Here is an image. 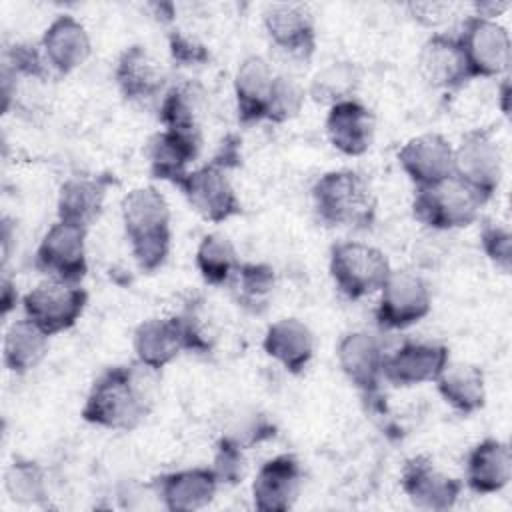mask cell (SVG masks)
<instances>
[{
    "instance_id": "1",
    "label": "cell",
    "mask_w": 512,
    "mask_h": 512,
    "mask_svg": "<svg viewBox=\"0 0 512 512\" xmlns=\"http://www.w3.org/2000/svg\"><path fill=\"white\" fill-rule=\"evenodd\" d=\"M156 372L138 360L130 366L106 368L94 380L80 416L100 428L134 430L154 406Z\"/></svg>"
},
{
    "instance_id": "2",
    "label": "cell",
    "mask_w": 512,
    "mask_h": 512,
    "mask_svg": "<svg viewBox=\"0 0 512 512\" xmlns=\"http://www.w3.org/2000/svg\"><path fill=\"white\" fill-rule=\"evenodd\" d=\"M120 212L138 268L148 274L162 268L172 244L166 198L154 186L134 188L122 198Z\"/></svg>"
},
{
    "instance_id": "3",
    "label": "cell",
    "mask_w": 512,
    "mask_h": 512,
    "mask_svg": "<svg viewBox=\"0 0 512 512\" xmlns=\"http://www.w3.org/2000/svg\"><path fill=\"white\" fill-rule=\"evenodd\" d=\"M314 210L326 226L368 228L376 216V196L366 178L354 170L322 174L314 188Z\"/></svg>"
},
{
    "instance_id": "4",
    "label": "cell",
    "mask_w": 512,
    "mask_h": 512,
    "mask_svg": "<svg viewBox=\"0 0 512 512\" xmlns=\"http://www.w3.org/2000/svg\"><path fill=\"white\" fill-rule=\"evenodd\" d=\"M484 202L454 174L434 186L416 188L412 200L414 218L432 230H456L470 226Z\"/></svg>"
},
{
    "instance_id": "5",
    "label": "cell",
    "mask_w": 512,
    "mask_h": 512,
    "mask_svg": "<svg viewBox=\"0 0 512 512\" xmlns=\"http://www.w3.org/2000/svg\"><path fill=\"white\" fill-rule=\"evenodd\" d=\"M392 272L382 250L362 242H340L330 250V276L350 300L380 292Z\"/></svg>"
},
{
    "instance_id": "6",
    "label": "cell",
    "mask_w": 512,
    "mask_h": 512,
    "mask_svg": "<svg viewBox=\"0 0 512 512\" xmlns=\"http://www.w3.org/2000/svg\"><path fill=\"white\" fill-rule=\"evenodd\" d=\"M88 304V292L80 284L64 280H46L34 286L22 298V308L42 332L54 336L72 328Z\"/></svg>"
},
{
    "instance_id": "7",
    "label": "cell",
    "mask_w": 512,
    "mask_h": 512,
    "mask_svg": "<svg viewBox=\"0 0 512 512\" xmlns=\"http://www.w3.org/2000/svg\"><path fill=\"white\" fill-rule=\"evenodd\" d=\"M454 176L482 202H488L502 180L500 148L486 130H470L454 148Z\"/></svg>"
},
{
    "instance_id": "8",
    "label": "cell",
    "mask_w": 512,
    "mask_h": 512,
    "mask_svg": "<svg viewBox=\"0 0 512 512\" xmlns=\"http://www.w3.org/2000/svg\"><path fill=\"white\" fill-rule=\"evenodd\" d=\"M432 296L422 276L408 270H392L380 290L376 320L386 330L408 328L428 316Z\"/></svg>"
},
{
    "instance_id": "9",
    "label": "cell",
    "mask_w": 512,
    "mask_h": 512,
    "mask_svg": "<svg viewBox=\"0 0 512 512\" xmlns=\"http://www.w3.org/2000/svg\"><path fill=\"white\" fill-rule=\"evenodd\" d=\"M456 38L462 46L472 78H494L508 70L510 36L496 20L470 16Z\"/></svg>"
},
{
    "instance_id": "10",
    "label": "cell",
    "mask_w": 512,
    "mask_h": 512,
    "mask_svg": "<svg viewBox=\"0 0 512 512\" xmlns=\"http://www.w3.org/2000/svg\"><path fill=\"white\" fill-rule=\"evenodd\" d=\"M176 186L182 190L188 204L208 222L220 224L242 212L226 170L214 162L188 170Z\"/></svg>"
},
{
    "instance_id": "11",
    "label": "cell",
    "mask_w": 512,
    "mask_h": 512,
    "mask_svg": "<svg viewBox=\"0 0 512 512\" xmlns=\"http://www.w3.org/2000/svg\"><path fill=\"white\" fill-rule=\"evenodd\" d=\"M36 266L54 280L80 284L88 272L86 228L58 220L36 250Z\"/></svg>"
},
{
    "instance_id": "12",
    "label": "cell",
    "mask_w": 512,
    "mask_h": 512,
    "mask_svg": "<svg viewBox=\"0 0 512 512\" xmlns=\"http://www.w3.org/2000/svg\"><path fill=\"white\" fill-rule=\"evenodd\" d=\"M400 484L410 502L426 510H448L456 504L462 492V482L440 472L426 454L406 460Z\"/></svg>"
},
{
    "instance_id": "13",
    "label": "cell",
    "mask_w": 512,
    "mask_h": 512,
    "mask_svg": "<svg viewBox=\"0 0 512 512\" xmlns=\"http://www.w3.org/2000/svg\"><path fill=\"white\" fill-rule=\"evenodd\" d=\"M398 162L416 188L434 186L454 174V148L436 132L410 138L398 152Z\"/></svg>"
},
{
    "instance_id": "14",
    "label": "cell",
    "mask_w": 512,
    "mask_h": 512,
    "mask_svg": "<svg viewBox=\"0 0 512 512\" xmlns=\"http://www.w3.org/2000/svg\"><path fill=\"white\" fill-rule=\"evenodd\" d=\"M450 354L442 344L404 342L392 354L384 356L382 378L394 386H418L434 382L448 364Z\"/></svg>"
},
{
    "instance_id": "15",
    "label": "cell",
    "mask_w": 512,
    "mask_h": 512,
    "mask_svg": "<svg viewBox=\"0 0 512 512\" xmlns=\"http://www.w3.org/2000/svg\"><path fill=\"white\" fill-rule=\"evenodd\" d=\"M302 486V466L294 454L266 460L252 484L254 508L260 512H286L294 506Z\"/></svg>"
},
{
    "instance_id": "16",
    "label": "cell",
    "mask_w": 512,
    "mask_h": 512,
    "mask_svg": "<svg viewBox=\"0 0 512 512\" xmlns=\"http://www.w3.org/2000/svg\"><path fill=\"white\" fill-rule=\"evenodd\" d=\"M418 70L422 78L440 90H460L472 80L466 56L456 36L432 34L420 48Z\"/></svg>"
},
{
    "instance_id": "17",
    "label": "cell",
    "mask_w": 512,
    "mask_h": 512,
    "mask_svg": "<svg viewBox=\"0 0 512 512\" xmlns=\"http://www.w3.org/2000/svg\"><path fill=\"white\" fill-rule=\"evenodd\" d=\"M264 28L270 40L290 56L310 58L316 48L314 18L304 4L278 2L266 6Z\"/></svg>"
},
{
    "instance_id": "18",
    "label": "cell",
    "mask_w": 512,
    "mask_h": 512,
    "mask_svg": "<svg viewBox=\"0 0 512 512\" xmlns=\"http://www.w3.org/2000/svg\"><path fill=\"white\" fill-rule=\"evenodd\" d=\"M132 346L136 360L152 370L168 366L182 350H188L186 328L182 316L148 318L134 330Z\"/></svg>"
},
{
    "instance_id": "19",
    "label": "cell",
    "mask_w": 512,
    "mask_h": 512,
    "mask_svg": "<svg viewBox=\"0 0 512 512\" xmlns=\"http://www.w3.org/2000/svg\"><path fill=\"white\" fill-rule=\"evenodd\" d=\"M338 364L344 376L366 396L380 388L384 350L376 336L368 332H350L338 344Z\"/></svg>"
},
{
    "instance_id": "20",
    "label": "cell",
    "mask_w": 512,
    "mask_h": 512,
    "mask_svg": "<svg viewBox=\"0 0 512 512\" xmlns=\"http://www.w3.org/2000/svg\"><path fill=\"white\" fill-rule=\"evenodd\" d=\"M326 134L338 152L346 156H362L374 140V116L354 98L340 100L330 106Z\"/></svg>"
},
{
    "instance_id": "21",
    "label": "cell",
    "mask_w": 512,
    "mask_h": 512,
    "mask_svg": "<svg viewBox=\"0 0 512 512\" xmlns=\"http://www.w3.org/2000/svg\"><path fill=\"white\" fill-rule=\"evenodd\" d=\"M212 468H186L156 478V492L172 512H194L206 508L218 490Z\"/></svg>"
},
{
    "instance_id": "22",
    "label": "cell",
    "mask_w": 512,
    "mask_h": 512,
    "mask_svg": "<svg viewBox=\"0 0 512 512\" xmlns=\"http://www.w3.org/2000/svg\"><path fill=\"white\" fill-rule=\"evenodd\" d=\"M276 74L262 56H248L240 62L234 76V96L242 124L266 120L268 102Z\"/></svg>"
},
{
    "instance_id": "23",
    "label": "cell",
    "mask_w": 512,
    "mask_h": 512,
    "mask_svg": "<svg viewBox=\"0 0 512 512\" xmlns=\"http://www.w3.org/2000/svg\"><path fill=\"white\" fill-rule=\"evenodd\" d=\"M40 46L46 62L60 74H70L82 66L92 50L86 28L70 14H62L50 22Z\"/></svg>"
},
{
    "instance_id": "24",
    "label": "cell",
    "mask_w": 512,
    "mask_h": 512,
    "mask_svg": "<svg viewBox=\"0 0 512 512\" xmlns=\"http://www.w3.org/2000/svg\"><path fill=\"white\" fill-rule=\"evenodd\" d=\"M114 182L110 176H72L60 186L58 194V220L88 228L94 224L104 208L108 186Z\"/></svg>"
},
{
    "instance_id": "25",
    "label": "cell",
    "mask_w": 512,
    "mask_h": 512,
    "mask_svg": "<svg viewBox=\"0 0 512 512\" xmlns=\"http://www.w3.org/2000/svg\"><path fill=\"white\" fill-rule=\"evenodd\" d=\"M114 80L126 100H148L160 94L166 74L146 46H128L114 68Z\"/></svg>"
},
{
    "instance_id": "26",
    "label": "cell",
    "mask_w": 512,
    "mask_h": 512,
    "mask_svg": "<svg viewBox=\"0 0 512 512\" xmlns=\"http://www.w3.org/2000/svg\"><path fill=\"white\" fill-rule=\"evenodd\" d=\"M512 476L510 446L496 438L478 442L466 460V484L476 494L500 492Z\"/></svg>"
},
{
    "instance_id": "27",
    "label": "cell",
    "mask_w": 512,
    "mask_h": 512,
    "mask_svg": "<svg viewBox=\"0 0 512 512\" xmlns=\"http://www.w3.org/2000/svg\"><path fill=\"white\" fill-rule=\"evenodd\" d=\"M262 348L284 370L300 374L314 356V334L302 320L282 318L268 326Z\"/></svg>"
},
{
    "instance_id": "28",
    "label": "cell",
    "mask_w": 512,
    "mask_h": 512,
    "mask_svg": "<svg viewBox=\"0 0 512 512\" xmlns=\"http://www.w3.org/2000/svg\"><path fill=\"white\" fill-rule=\"evenodd\" d=\"M200 142V136H190L166 128L156 132L148 142L150 174L158 180L176 184L188 172V164L196 160Z\"/></svg>"
},
{
    "instance_id": "29",
    "label": "cell",
    "mask_w": 512,
    "mask_h": 512,
    "mask_svg": "<svg viewBox=\"0 0 512 512\" xmlns=\"http://www.w3.org/2000/svg\"><path fill=\"white\" fill-rule=\"evenodd\" d=\"M434 382L444 402H448L464 416L474 414L486 402L484 374L474 364L448 360V364L442 368Z\"/></svg>"
},
{
    "instance_id": "30",
    "label": "cell",
    "mask_w": 512,
    "mask_h": 512,
    "mask_svg": "<svg viewBox=\"0 0 512 512\" xmlns=\"http://www.w3.org/2000/svg\"><path fill=\"white\" fill-rule=\"evenodd\" d=\"M48 334L42 332L32 320L22 318L10 324L4 334L2 358L12 374H26L36 368L48 352Z\"/></svg>"
},
{
    "instance_id": "31",
    "label": "cell",
    "mask_w": 512,
    "mask_h": 512,
    "mask_svg": "<svg viewBox=\"0 0 512 512\" xmlns=\"http://www.w3.org/2000/svg\"><path fill=\"white\" fill-rule=\"evenodd\" d=\"M196 266L206 284L222 286L230 284L240 268V260L234 244L228 236L212 232L206 234L196 250Z\"/></svg>"
},
{
    "instance_id": "32",
    "label": "cell",
    "mask_w": 512,
    "mask_h": 512,
    "mask_svg": "<svg viewBox=\"0 0 512 512\" xmlns=\"http://www.w3.org/2000/svg\"><path fill=\"white\" fill-rule=\"evenodd\" d=\"M160 122L166 130L200 136V98L192 84L172 86L160 102Z\"/></svg>"
},
{
    "instance_id": "33",
    "label": "cell",
    "mask_w": 512,
    "mask_h": 512,
    "mask_svg": "<svg viewBox=\"0 0 512 512\" xmlns=\"http://www.w3.org/2000/svg\"><path fill=\"white\" fill-rule=\"evenodd\" d=\"M4 488L12 502L40 504L46 498L44 470L38 462L16 458L4 474Z\"/></svg>"
},
{
    "instance_id": "34",
    "label": "cell",
    "mask_w": 512,
    "mask_h": 512,
    "mask_svg": "<svg viewBox=\"0 0 512 512\" xmlns=\"http://www.w3.org/2000/svg\"><path fill=\"white\" fill-rule=\"evenodd\" d=\"M358 70L350 62H334L328 68L320 70L310 84V96L316 102H328L330 106L352 98V92L358 86Z\"/></svg>"
},
{
    "instance_id": "35",
    "label": "cell",
    "mask_w": 512,
    "mask_h": 512,
    "mask_svg": "<svg viewBox=\"0 0 512 512\" xmlns=\"http://www.w3.org/2000/svg\"><path fill=\"white\" fill-rule=\"evenodd\" d=\"M234 280L238 288V302L250 312H260V308L266 306V300L274 288L276 274L274 268L268 264L246 262L240 264Z\"/></svg>"
},
{
    "instance_id": "36",
    "label": "cell",
    "mask_w": 512,
    "mask_h": 512,
    "mask_svg": "<svg viewBox=\"0 0 512 512\" xmlns=\"http://www.w3.org/2000/svg\"><path fill=\"white\" fill-rule=\"evenodd\" d=\"M302 104H304V90L300 88V84L286 74H276L266 120L276 124L286 122L300 112Z\"/></svg>"
},
{
    "instance_id": "37",
    "label": "cell",
    "mask_w": 512,
    "mask_h": 512,
    "mask_svg": "<svg viewBox=\"0 0 512 512\" xmlns=\"http://www.w3.org/2000/svg\"><path fill=\"white\" fill-rule=\"evenodd\" d=\"M214 474L218 476V482L226 484H236L244 476V456H242V446L230 438L222 436L218 446H216V456H214Z\"/></svg>"
},
{
    "instance_id": "38",
    "label": "cell",
    "mask_w": 512,
    "mask_h": 512,
    "mask_svg": "<svg viewBox=\"0 0 512 512\" xmlns=\"http://www.w3.org/2000/svg\"><path fill=\"white\" fill-rule=\"evenodd\" d=\"M480 242H482L486 256L502 272H510V268H512V234H510V230L500 224L488 222L482 228Z\"/></svg>"
},
{
    "instance_id": "39",
    "label": "cell",
    "mask_w": 512,
    "mask_h": 512,
    "mask_svg": "<svg viewBox=\"0 0 512 512\" xmlns=\"http://www.w3.org/2000/svg\"><path fill=\"white\" fill-rule=\"evenodd\" d=\"M170 56L180 66H200L210 60L208 48L184 30H172L168 34Z\"/></svg>"
},
{
    "instance_id": "40",
    "label": "cell",
    "mask_w": 512,
    "mask_h": 512,
    "mask_svg": "<svg viewBox=\"0 0 512 512\" xmlns=\"http://www.w3.org/2000/svg\"><path fill=\"white\" fill-rule=\"evenodd\" d=\"M4 68H8L14 76H28V78H46V68L40 52L30 44H16L6 50V62Z\"/></svg>"
},
{
    "instance_id": "41",
    "label": "cell",
    "mask_w": 512,
    "mask_h": 512,
    "mask_svg": "<svg viewBox=\"0 0 512 512\" xmlns=\"http://www.w3.org/2000/svg\"><path fill=\"white\" fill-rule=\"evenodd\" d=\"M408 8L414 14V18L426 26H436L444 22L450 12V6L442 2H420V4H410Z\"/></svg>"
},
{
    "instance_id": "42",
    "label": "cell",
    "mask_w": 512,
    "mask_h": 512,
    "mask_svg": "<svg viewBox=\"0 0 512 512\" xmlns=\"http://www.w3.org/2000/svg\"><path fill=\"white\" fill-rule=\"evenodd\" d=\"M474 8H476V14H474V16H482V18L494 20V16L502 14V12L508 8V4H506V2H502V4H496V2H480V4H474Z\"/></svg>"
},
{
    "instance_id": "43",
    "label": "cell",
    "mask_w": 512,
    "mask_h": 512,
    "mask_svg": "<svg viewBox=\"0 0 512 512\" xmlns=\"http://www.w3.org/2000/svg\"><path fill=\"white\" fill-rule=\"evenodd\" d=\"M16 298H18L16 288L12 286V282H10L8 278H4V280H2V314H4V316L14 308Z\"/></svg>"
},
{
    "instance_id": "44",
    "label": "cell",
    "mask_w": 512,
    "mask_h": 512,
    "mask_svg": "<svg viewBox=\"0 0 512 512\" xmlns=\"http://www.w3.org/2000/svg\"><path fill=\"white\" fill-rule=\"evenodd\" d=\"M506 100H508V80H504V84H502V110H504V114H508V106H506Z\"/></svg>"
}]
</instances>
